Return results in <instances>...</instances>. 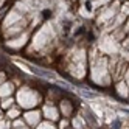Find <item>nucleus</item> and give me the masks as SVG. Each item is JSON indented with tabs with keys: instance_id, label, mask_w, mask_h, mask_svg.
<instances>
[{
	"instance_id": "f257e3e1",
	"label": "nucleus",
	"mask_w": 129,
	"mask_h": 129,
	"mask_svg": "<svg viewBox=\"0 0 129 129\" xmlns=\"http://www.w3.org/2000/svg\"><path fill=\"white\" fill-rule=\"evenodd\" d=\"M34 75H38V76H41V78H48V79H56V75H54L53 72H50V70H45V69H39V67H34V66H30L28 67Z\"/></svg>"
},
{
	"instance_id": "f03ea898",
	"label": "nucleus",
	"mask_w": 129,
	"mask_h": 129,
	"mask_svg": "<svg viewBox=\"0 0 129 129\" xmlns=\"http://www.w3.org/2000/svg\"><path fill=\"white\" fill-rule=\"evenodd\" d=\"M81 95H82V96H86V98H95V96H96L95 93H92V92H89V90H82V92H81Z\"/></svg>"
}]
</instances>
